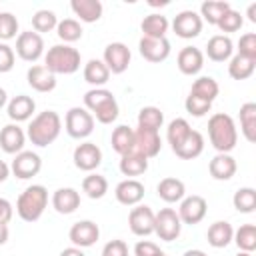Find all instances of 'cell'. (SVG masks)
<instances>
[{
    "instance_id": "6da1fadb",
    "label": "cell",
    "mask_w": 256,
    "mask_h": 256,
    "mask_svg": "<svg viewBox=\"0 0 256 256\" xmlns=\"http://www.w3.org/2000/svg\"><path fill=\"white\" fill-rule=\"evenodd\" d=\"M208 138L218 154H230L238 142V130L232 116L216 112L208 120Z\"/></svg>"
},
{
    "instance_id": "7a4b0ae2",
    "label": "cell",
    "mask_w": 256,
    "mask_h": 256,
    "mask_svg": "<svg viewBox=\"0 0 256 256\" xmlns=\"http://www.w3.org/2000/svg\"><path fill=\"white\" fill-rule=\"evenodd\" d=\"M60 130H62V118H60V114L54 112V110H44V112L36 114L32 118V122L28 124L26 138L34 146L44 148V146L52 144L60 136Z\"/></svg>"
},
{
    "instance_id": "3957f363",
    "label": "cell",
    "mask_w": 256,
    "mask_h": 256,
    "mask_svg": "<svg viewBox=\"0 0 256 256\" xmlns=\"http://www.w3.org/2000/svg\"><path fill=\"white\" fill-rule=\"evenodd\" d=\"M84 108L94 116L100 124H112L118 118V102L114 94L106 88H92L84 94Z\"/></svg>"
},
{
    "instance_id": "277c9868",
    "label": "cell",
    "mask_w": 256,
    "mask_h": 256,
    "mask_svg": "<svg viewBox=\"0 0 256 256\" xmlns=\"http://www.w3.org/2000/svg\"><path fill=\"white\" fill-rule=\"evenodd\" d=\"M48 206V190L42 184L28 186L16 200V212L24 222H36Z\"/></svg>"
},
{
    "instance_id": "5b68a950",
    "label": "cell",
    "mask_w": 256,
    "mask_h": 256,
    "mask_svg": "<svg viewBox=\"0 0 256 256\" xmlns=\"http://www.w3.org/2000/svg\"><path fill=\"white\" fill-rule=\"evenodd\" d=\"M44 66L56 74H74L80 68V52L70 44H54L44 54Z\"/></svg>"
},
{
    "instance_id": "8992f818",
    "label": "cell",
    "mask_w": 256,
    "mask_h": 256,
    "mask_svg": "<svg viewBox=\"0 0 256 256\" xmlns=\"http://www.w3.org/2000/svg\"><path fill=\"white\" fill-rule=\"evenodd\" d=\"M94 122H96L94 116L82 106H72L64 116L66 132L70 138H76V140L88 138L94 132Z\"/></svg>"
},
{
    "instance_id": "52a82bcc",
    "label": "cell",
    "mask_w": 256,
    "mask_h": 256,
    "mask_svg": "<svg viewBox=\"0 0 256 256\" xmlns=\"http://www.w3.org/2000/svg\"><path fill=\"white\" fill-rule=\"evenodd\" d=\"M180 232H182V222L174 208H160L158 212H154V234L160 240L172 242L180 236Z\"/></svg>"
},
{
    "instance_id": "ba28073f",
    "label": "cell",
    "mask_w": 256,
    "mask_h": 256,
    "mask_svg": "<svg viewBox=\"0 0 256 256\" xmlns=\"http://www.w3.org/2000/svg\"><path fill=\"white\" fill-rule=\"evenodd\" d=\"M16 54L26 62H36L44 54V38L34 30L20 32L16 36Z\"/></svg>"
},
{
    "instance_id": "9c48e42d",
    "label": "cell",
    "mask_w": 256,
    "mask_h": 256,
    "mask_svg": "<svg viewBox=\"0 0 256 256\" xmlns=\"http://www.w3.org/2000/svg\"><path fill=\"white\" fill-rule=\"evenodd\" d=\"M130 48L124 44V42H110L106 48H104V54H102V62L106 64V68L110 70V74H122L128 70L130 66Z\"/></svg>"
},
{
    "instance_id": "30bf717a",
    "label": "cell",
    "mask_w": 256,
    "mask_h": 256,
    "mask_svg": "<svg viewBox=\"0 0 256 256\" xmlns=\"http://www.w3.org/2000/svg\"><path fill=\"white\" fill-rule=\"evenodd\" d=\"M202 18L198 12L194 10H182L174 16L172 20V30L178 38H184V40H192L196 38L200 32H202Z\"/></svg>"
},
{
    "instance_id": "8fae6325",
    "label": "cell",
    "mask_w": 256,
    "mask_h": 256,
    "mask_svg": "<svg viewBox=\"0 0 256 256\" xmlns=\"http://www.w3.org/2000/svg\"><path fill=\"white\" fill-rule=\"evenodd\" d=\"M40 170H42V158L32 150L18 152L14 156V160H12V164H10V172L20 180L34 178Z\"/></svg>"
},
{
    "instance_id": "7c38bea8",
    "label": "cell",
    "mask_w": 256,
    "mask_h": 256,
    "mask_svg": "<svg viewBox=\"0 0 256 256\" xmlns=\"http://www.w3.org/2000/svg\"><path fill=\"white\" fill-rule=\"evenodd\" d=\"M206 210H208V202L198 196V194H192V196H184L180 200V208H178V218L182 224H198L204 220L206 216Z\"/></svg>"
},
{
    "instance_id": "4fadbf2b",
    "label": "cell",
    "mask_w": 256,
    "mask_h": 256,
    "mask_svg": "<svg viewBox=\"0 0 256 256\" xmlns=\"http://www.w3.org/2000/svg\"><path fill=\"white\" fill-rule=\"evenodd\" d=\"M128 226L134 236H150L154 234V210L146 204H136L128 214Z\"/></svg>"
},
{
    "instance_id": "5bb4252c",
    "label": "cell",
    "mask_w": 256,
    "mask_h": 256,
    "mask_svg": "<svg viewBox=\"0 0 256 256\" xmlns=\"http://www.w3.org/2000/svg\"><path fill=\"white\" fill-rule=\"evenodd\" d=\"M68 238H70L72 246H76V248H90V246H94L98 242L100 228L92 220H78L68 230Z\"/></svg>"
},
{
    "instance_id": "9a60e30c",
    "label": "cell",
    "mask_w": 256,
    "mask_h": 256,
    "mask_svg": "<svg viewBox=\"0 0 256 256\" xmlns=\"http://www.w3.org/2000/svg\"><path fill=\"white\" fill-rule=\"evenodd\" d=\"M74 166L82 172H92L102 164V150L94 142H82L74 148L72 154Z\"/></svg>"
},
{
    "instance_id": "2e32d148",
    "label": "cell",
    "mask_w": 256,
    "mask_h": 256,
    "mask_svg": "<svg viewBox=\"0 0 256 256\" xmlns=\"http://www.w3.org/2000/svg\"><path fill=\"white\" fill-rule=\"evenodd\" d=\"M134 150H138L140 154H144L148 160L158 156L162 150V138L158 130H150V128H136L134 130Z\"/></svg>"
},
{
    "instance_id": "e0dca14e",
    "label": "cell",
    "mask_w": 256,
    "mask_h": 256,
    "mask_svg": "<svg viewBox=\"0 0 256 256\" xmlns=\"http://www.w3.org/2000/svg\"><path fill=\"white\" fill-rule=\"evenodd\" d=\"M138 50H140V56L148 62H164L168 56H170V42L166 38H146L142 36L140 42H138Z\"/></svg>"
},
{
    "instance_id": "ac0fdd59",
    "label": "cell",
    "mask_w": 256,
    "mask_h": 256,
    "mask_svg": "<svg viewBox=\"0 0 256 256\" xmlns=\"http://www.w3.org/2000/svg\"><path fill=\"white\" fill-rule=\"evenodd\" d=\"M114 196L124 206H136L144 198V184L140 180H136V178H126V180L116 184Z\"/></svg>"
},
{
    "instance_id": "d6986e66",
    "label": "cell",
    "mask_w": 256,
    "mask_h": 256,
    "mask_svg": "<svg viewBox=\"0 0 256 256\" xmlns=\"http://www.w3.org/2000/svg\"><path fill=\"white\" fill-rule=\"evenodd\" d=\"M34 110H36V102L32 96H26V94H18L12 100H8V104H6V114L14 124L30 120Z\"/></svg>"
},
{
    "instance_id": "ffe728a7",
    "label": "cell",
    "mask_w": 256,
    "mask_h": 256,
    "mask_svg": "<svg viewBox=\"0 0 256 256\" xmlns=\"http://www.w3.org/2000/svg\"><path fill=\"white\" fill-rule=\"evenodd\" d=\"M176 64H178V70L186 76H194L202 70L204 66V52L196 46H184L180 52H178V58H176Z\"/></svg>"
},
{
    "instance_id": "44dd1931",
    "label": "cell",
    "mask_w": 256,
    "mask_h": 256,
    "mask_svg": "<svg viewBox=\"0 0 256 256\" xmlns=\"http://www.w3.org/2000/svg\"><path fill=\"white\" fill-rule=\"evenodd\" d=\"M24 144H26V132L10 122L6 124L2 130H0V148L6 152V154H18L24 150Z\"/></svg>"
},
{
    "instance_id": "7402d4cb",
    "label": "cell",
    "mask_w": 256,
    "mask_h": 256,
    "mask_svg": "<svg viewBox=\"0 0 256 256\" xmlns=\"http://www.w3.org/2000/svg\"><path fill=\"white\" fill-rule=\"evenodd\" d=\"M26 80L32 90L36 92H52L56 88V76L44 66V64H34L26 72Z\"/></svg>"
},
{
    "instance_id": "603a6c76",
    "label": "cell",
    "mask_w": 256,
    "mask_h": 256,
    "mask_svg": "<svg viewBox=\"0 0 256 256\" xmlns=\"http://www.w3.org/2000/svg\"><path fill=\"white\" fill-rule=\"evenodd\" d=\"M52 208L58 214H72L80 208V192L76 188H58L52 194Z\"/></svg>"
},
{
    "instance_id": "cb8c5ba5",
    "label": "cell",
    "mask_w": 256,
    "mask_h": 256,
    "mask_svg": "<svg viewBox=\"0 0 256 256\" xmlns=\"http://www.w3.org/2000/svg\"><path fill=\"white\" fill-rule=\"evenodd\" d=\"M232 52H234V44L226 34H216L206 44V56L212 62H226L232 58Z\"/></svg>"
},
{
    "instance_id": "d4e9b609",
    "label": "cell",
    "mask_w": 256,
    "mask_h": 256,
    "mask_svg": "<svg viewBox=\"0 0 256 256\" xmlns=\"http://www.w3.org/2000/svg\"><path fill=\"white\" fill-rule=\"evenodd\" d=\"M172 152L182 160H194L204 152V136L198 130H190V134Z\"/></svg>"
},
{
    "instance_id": "484cf974",
    "label": "cell",
    "mask_w": 256,
    "mask_h": 256,
    "mask_svg": "<svg viewBox=\"0 0 256 256\" xmlns=\"http://www.w3.org/2000/svg\"><path fill=\"white\" fill-rule=\"evenodd\" d=\"M70 8H72L74 16H78L80 22H86V24L98 22L104 12V6L100 0H72Z\"/></svg>"
},
{
    "instance_id": "4316f807",
    "label": "cell",
    "mask_w": 256,
    "mask_h": 256,
    "mask_svg": "<svg viewBox=\"0 0 256 256\" xmlns=\"http://www.w3.org/2000/svg\"><path fill=\"white\" fill-rule=\"evenodd\" d=\"M120 172L128 178H134V176H140L148 170V158L144 154H140L138 150H130L126 154L120 156V164H118Z\"/></svg>"
},
{
    "instance_id": "83f0119b",
    "label": "cell",
    "mask_w": 256,
    "mask_h": 256,
    "mask_svg": "<svg viewBox=\"0 0 256 256\" xmlns=\"http://www.w3.org/2000/svg\"><path fill=\"white\" fill-rule=\"evenodd\" d=\"M156 192L158 196L168 202V204H174V202H180L184 196H186V186L180 178H174V176H166L158 182L156 186Z\"/></svg>"
},
{
    "instance_id": "f1b7e54d",
    "label": "cell",
    "mask_w": 256,
    "mask_h": 256,
    "mask_svg": "<svg viewBox=\"0 0 256 256\" xmlns=\"http://www.w3.org/2000/svg\"><path fill=\"white\" fill-rule=\"evenodd\" d=\"M236 160L230 154H216L208 164V172L214 180H230L236 174Z\"/></svg>"
},
{
    "instance_id": "f546056e",
    "label": "cell",
    "mask_w": 256,
    "mask_h": 256,
    "mask_svg": "<svg viewBox=\"0 0 256 256\" xmlns=\"http://www.w3.org/2000/svg\"><path fill=\"white\" fill-rule=\"evenodd\" d=\"M232 236H234V228L226 220H216L214 224H210V228L206 232L208 244L212 248H226L232 242Z\"/></svg>"
},
{
    "instance_id": "4dcf8cb0",
    "label": "cell",
    "mask_w": 256,
    "mask_h": 256,
    "mask_svg": "<svg viewBox=\"0 0 256 256\" xmlns=\"http://www.w3.org/2000/svg\"><path fill=\"white\" fill-rule=\"evenodd\" d=\"M84 80L92 86V88H104V84L110 78V70L106 68V64L98 58H92L84 64Z\"/></svg>"
},
{
    "instance_id": "1f68e13d",
    "label": "cell",
    "mask_w": 256,
    "mask_h": 256,
    "mask_svg": "<svg viewBox=\"0 0 256 256\" xmlns=\"http://www.w3.org/2000/svg\"><path fill=\"white\" fill-rule=\"evenodd\" d=\"M140 28H142V34L146 38H166V32L170 28V22H168V18L164 14L152 12V14L144 16Z\"/></svg>"
},
{
    "instance_id": "d6a6232c",
    "label": "cell",
    "mask_w": 256,
    "mask_h": 256,
    "mask_svg": "<svg viewBox=\"0 0 256 256\" xmlns=\"http://www.w3.org/2000/svg\"><path fill=\"white\" fill-rule=\"evenodd\" d=\"M110 144L114 148V152H118L120 156L134 150V128L126 126V124H120L112 130V136H110Z\"/></svg>"
},
{
    "instance_id": "836d02e7",
    "label": "cell",
    "mask_w": 256,
    "mask_h": 256,
    "mask_svg": "<svg viewBox=\"0 0 256 256\" xmlns=\"http://www.w3.org/2000/svg\"><path fill=\"white\" fill-rule=\"evenodd\" d=\"M230 8H232V6H230V2H226V0H206V2H202V6H200V18H202V22L206 20L208 24L216 26V24L220 22V18H222Z\"/></svg>"
},
{
    "instance_id": "e575fe53",
    "label": "cell",
    "mask_w": 256,
    "mask_h": 256,
    "mask_svg": "<svg viewBox=\"0 0 256 256\" xmlns=\"http://www.w3.org/2000/svg\"><path fill=\"white\" fill-rule=\"evenodd\" d=\"M254 70H256V60L244 58L240 54H234L228 60V74L234 80H246V78H250L254 74Z\"/></svg>"
},
{
    "instance_id": "d590c367",
    "label": "cell",
    "mask_w": 256,
    "mask_h": 256,
    "mask_svg": "<svg viewBox=\"0 0 256 256\" xmlns=\"http://www.w3.org/2000/svg\"><path fill=\"white\" fill-rule=\"evenodd\" d=\"M240 130L248 142H256V104L246 102L240 106Z\"/></svg>"
},
{
    "instance_id": "8d00e7d4",
    "label": "cell",
    "mask_w": 256,
    "mask_h": 256,
    "mask_svg": "<svg viewBox=\"0 0 256 256\" xmlns=\"http://www.w3.org/2000/svg\"><path fill=\"white\" fill-rule=\"evenodd\" d=\"M218 92H220V86H218V82L212 76L196 78L194 84H192V90H190V94H194V96H198L202 100H208V102H214Z\"/></svg>"
},
{
    "instance_id": "74e56055",
    "label": "cell",
    "mask_w": 256,
    "mask_h": 256,
    "mask_svg": "<svg viewBox=\"0 0 256 256\" xmlns=\"http://www.w3.org/2000/svg\"><path fill=\"white\" fill-rule=\"evenodd\" d=\"M82 192L92 200H100L108 192V180L102 174H88L82 180Z\"/></svg>"
},
{
    "instance_id": "f35d334b",
    "label": "cell",
    "mask_w": 256,
    "mask_h": 256,
    "mask_svg": "<svg viewBox=\"0 0 256 256\" xmlns=\"http://www.w3.org/2000/svg\"><path fill=\"white\" fill-rule=\"evenodd\" d=\"M232 242L242 252H254L256 250V226L254 224H242L238 230H234Z\"/></svg>"
},
{
    "instance_id": "ab89813d",
    "label": "cell",
    "mask_w": 256,
    "mask_h": 256,
    "mask_svg": "<svg viewBox=\"0 0 256 256\" xmlns=\"http://www.w3.org/2000/svg\"><path fill=\"white\" fill-rule=\"evenodd\" d=\"M232 204L238 212L242 214H250L256 210V190L250 188V186H244V188H238L232 196Z\"/></svg>"
},
{
    "instance_id": "60d3db41",
    "label": "cell",
    "mask_w": 256,
    "mask_h": 256,
    "mask_svg": "<svg viewBox=\"0 0 256 256\" xmlns=\"http://www.w3.org/2000/svg\"><path fill=\"white\" fill-rule=\"evenodd\" d=\"M56 34L60 40H64V44H72L82 38V26L76 18H64V20H58Z\"/></svg>"
},
{
    "instance_id": "b9f144b4",
    "label": "cell",
    "mask_w": 256,
    "mask_h": 256,
    "mask_svg": "<svg viewBox=\"0 0 256 256\" xmlns=\"http://www.w3.org/2000/svg\"><path fill=\"white\" fill-rule=\"evenodd\" d=\"M164 124V112L156 106H144L138 112V126L140 128H150V130H160Z\"/></svg>"
},
{
    "instance_id": "7bdbcfd3",
    "label": "cell",
    "mask_w": 256,
    "mask_h": 256,
    "mask_svg": "<svg viewBox=\"0 0 256 256\" xmlns=\"http://www.w3.org/2000/svg\"><path fill=\"white\" fill-rule=\"evenodd\" d=\"M190 124H188V120L186 118H174L170 124H168V128H166V140H168V144H170V148L174 150L188 134H190Z\"/></svg>"
},
{
    "instance_id": "ee69618b",
    "label": "cell",
    "mask_w": 256,
    "mask_h": 256,
    "mask_svg": "<svg viewBox=\"0 0 256 256\" xmlns=\"http://www.w3.org/2000/svg\"><path fill=\"white\" fill-rule=\"evenodd\" d=\"M56 26H58V16H56L52 10L42 8V10L34 12V16H32V28H34V32H38L40 36H42V32H52V30H56Z\"/></svg>"
},
{
    "instance_id": "f6af8a7d",
    "label": "cell",
    "mask_w": 256,
    "mask_h": 256,
    "mask_svg": "<svg viewBox=\"0 0 256 256\" xmlns=\"http://www.w3.org/2000/svg\"><path fill=\"white\" fill-rule=\"evenodd\" d=\"M184 108H186V112H188L190 116L202 118V116H206V114L212 110V102L202 100V98H198V96H194V94H188L186 100H184Z\"/></svg>"
},
{
    "instance_id": "bcb514c9",
    "label": "cell",
    "mask_w": 256,
    "mask_h": 256,
    "mask_svg": "<svg viewBox=\"0 0 256 256\" xmlns=\"http://www.w3.org/2000/svg\"><path fill=\"white\" fill-rule=\"evenodd\" d=\"M18 32V18L12 12H0V40H12Z\"/></svg>"
},
{
    "instance_id": "7dc6e473",
    "label": "cell",
    "mask_w": 256,
    "mask_h": 256,
    "mask_svg": "<svg viewBox=\"0 0 256 256\" xmlns=\"http://www.w3.org/2000/svg\"><path fill=\"white\" fill-rule=\"evenodd\" d=\"M242 24H244V18H242V14L238 12V10H234V8H230L222 18H220V22L216 24L218 26V30L220 32H238L240 28H242Z\"/></svg>"
},
{
    "instance_id": "c3c4849f",
    "label": "cell",
    "mask_w": 256,
    "mask_h": 256,
    "mask_svg": "<svg viewBox=\"0 0 256 256\" xmlns=\"http://www.w3.org/2000/svg\"><path fill=\"white\" fill-rule=\"evenodd\" d=\"M236 54H240L244 58H250V60H256V34L254 32H246V34L240 36Z\"/></svg>"
},
{
    "instance_id": "681fc988",
    "label": "cell",
    "mask_w": 256,
    "mask_h": 256,
    "mask_svg": "<svg viewBox=\"0 0 256 256\" xmlns=\"http://www.w3.org/2000/svg\"><path fill=\"white\" fill-rule=\"evenodd\" d=\"M14 62H16L14 48L8 46L6 42H0V74L10 72L14 68Z\"/></svg>"
},
{
    "instance_id": "f907efd6",
    "label": "cell",
    "mask_w": 256,
    "mask_h": 256,
    "mask_svg": "<svg viewBox=\"0 0 256 256\" xmlns=\"http://www.w3.org/2000/svg\"><path fill=\"white\" fill-rule=\"evenodd\" d=\"M102 256H128V246L124 240H110L104 244Z\"/></svg>"
},
{
    "instance_id": "816d5d0a",
    "label": "cell",
    "mask_w": 256,
    "mask_h": 256,
    "mask_svg": "<svg viewBox=\"0 0 256 256\" xmlns=\"http://www.w3.org/2000/svg\"><path fill=\"white\" fill-rule=\"evenodd\" d=\"M160 252V246L150 240H138L134 246V256H158Z\"/></svg>"
},
{
    "instance_id": "f5cc1de1",
    "label": "cell",
    "mask_w": 256,
    "mask_h": 256,
    "mask_svg": "<svg viewBox=\"0 0 256 256\" xmlns=\"http://www.w3.org/2000/svg\"><path fill=\"white\" fill-rule=\"evenodd\" d=\"M14 216V206L10 200L0 198V224H8Z\"/></svg>"
},
{
    "instance_id": "db71d44e",
    "label": "cell",
    "mask_w": 256,
    "mask_h": 256,
    "mask_svg": "<svg viewBox=\"0 0 256 256\" xmlns=\"http://www.w3.org/2000/svg\"><path fill=\"white\" fill-rule=\"evenodd\" d=\"M60 256H86V254L82 252V248H76V246H68V248H64V250L60 252Z\"/></svg>"
},
{
    "instance_id": "11a10c76",
    "label": "cell",
    "mask_w": 256,
    "mask_h": 256,
    "mask_svg": "<svg viewBox=\"0 0 256 256\" xmlns=\"http://www.w3.org/2000/svg\"><path fill=\"white\" fill-rule=\"evenodd\" d=\"M8 176H10V166H8L4 160H0V184H2Z\"/></svg>"
},
{
    "instance_id": "9f6ffc18",
    "label": "cell",
    "mask_w": 256,
    "mask_h": 256,
    "mask_svg": "<svg viewBox=\"0 0 256 256\" xmlns=\"http://www.w3.org/2000/svg\"><path fill=\"white\" fill-rule=\"evenodd\" d=\"M8 236H10V230H8V224H0V246L8 242Z\"/></svg>"
},
{
    "instance_id": "6f0895ef",
    "label": "cell",
    "mask_w": 256,
    "mask_h": 256,
    "mask_svg": "<svg viewBox=\"0 0 256 256\" xmlns=\"http://www.w3.org/2000/svg\"><path fill=\"white\" fill-rule=\"evenodd\" d=\"M248 20L250 22H256V4H250L248 6Z\"/></svg>"
},
{
    "instance_id": "680465c9",
    "label": "cell",
    "mask_w": 256,
    "mask_h": 256,
    "mask_svg": "<svg viewBox=\"0 0 256 256\" xmlns=\"http://www.w3.org/2000/svg\"><path fill=\"white\" fill-rule=\"evenodd\" d=\"M6 104H8V94L4 88H0V108H4Z\"/></svg>"
},
{
    "instance_id": "91938a15",
    "label": "cell",
    "mask_w": 256,
    "mask_h": 256,
    "mask_svg": "<svg viewBox=\"0 0 256 256\" xmlns=\"http://www.w3.org/2000/svg\"><path fill=\"white\" fill-rule=\"evenodd\" d=\"M182 256H208V254L202 252V250H196V248H194V250H186Z\"/></svg>"
},
{
    "instance_id": "94428289",
    "label": "cell",
    "mask_w": 256,
    "mask_h": 256,
    "mask_svg": "<svg viewBox=\"0 0 256 256\" xmlns=\"http://www.w3.org/2000/svg\"><path fill=\"white\" fill-rule=\"evenodd\" d=\"M236 256H252V252H242V250H240Z\"/></svg>"
},
{
    "instance_id": "6125c7cd",
    "label": "cell",
    "mask_w": 256,
    "mask_h": 256,
    "mask_svg": "<svg viewBox=\"0 0 256 256\" xmlns=\"http://www.w3.org/2000/svg\"><path fill=\"white\" fill-rule=\"evenodd\" d=\"M158 256H166V254H164V252H160V254H158Z\"/></svg>"
}]
</instances>
